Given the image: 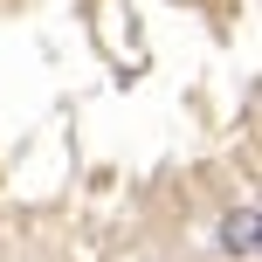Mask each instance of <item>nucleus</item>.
I'll return each instance as SVG.
<instances>
[{"label":"nucleus","instance_id":"obj_1","mask_svg":"<svg viewBox=\"0 0 262 262\" xmlns=\"http://www.w3.org/2000/svg\"><path fill=\"white\" fill-rule=\"evenodd\" d=\"M221 249H228V255H242V262L255 255V207H235V214L221 221Z\"/></svg>","mask_w":262,"mask_h":262}]
</instances>
